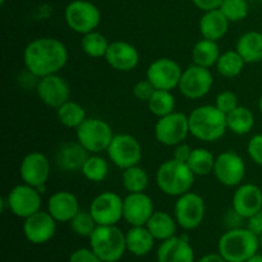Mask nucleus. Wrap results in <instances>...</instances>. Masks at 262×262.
<instances>
[{
  "mask_svg": "<svg viewBox=\"0 0 262 262\" xmlns=\"http://www.w3.org/2000/svg\"><path fill=\"white\" fill-rule=\"evenodd\" d=\"M182 74L183 71L176 60L170 58H159L148 66L146 78L156 90L171 91L179 86Z\"/></svg>",
  "mask_w": 262,
  "mask_h": 262,
  "instance_id": "15",
  "label": "nucleus"
},
{
  "mask_svg": "<svg viewBox=\"0 0 262 262\" xmlns=\"http://www.w3.org/2000/svg\"><path fill=\"white\" fill-rule=\"evenodd\" d=\"M248 229L252 233H255L256 235H262V210L257 211L256 214H253L252 216H250L247 219V227Z\"/></svg>",
  "mask_w": 262,
  "mask_h": 262,
  "instance_id": "45",
  "label": "nucleus"
},
{
  "mask_svg": "<svg viewBox=\"0 0 262 262\" xmlns=\"http://www.w3.org/2000/svg\"><path fill=\"white\" fill-rule=\"evenodd\" d=\"M110 42H107V38L99 31H92V32L83 35L81 41V48L83 53L90 58H105L106 51L109 49Z\"/></svg>",
  "mask_w": 262,
  "mask_h": 262,
  "instance_id": "37",
  "label": "nucleus"
},
{
  "mask_svg": "<svg viewBox=\"0 0 262 262\" xmlns=\"http://www.w3.org/2000/svg\"><path fill=\"white\" fill-rule=\"evenodd\" d=\"M7 204L10 211L18 217L27 219L41 210V193L37 188L22 183L13 187L7 196Z\"/></svg>",
  "mask_w": 262,
  "mask_h": 262,
  "instance_id": "12",
  "label": "nucleus"
},
{
  "mask_svg": "<svg viewBox=\"0 0 262 262\" xmlns=\"http://www.w3.org/2000/svg\"><path fill=\"white\" fill-rule=\"evenodd\" d=\"M48 211L58 223H69L79 211V202L72 192L58 191L49 199Z\"/></svg>",
  "mask_w": 262,
  "mask_h": 262,
  "instance_id": "23",
  "label": "nucleus"
},
{
  "mask_svg": "<svg viewBox=\"0 0 262 262\" xmlns=\"http://www.w3.org/2000/svg\"><path fill=\"white\" fill-rule=\"evenodd\" d=\"M192 150H193V148L189 147L187 143L184 142L179 143V145L174 146L173 159H176V160L178 161H182V163H187V161L189 160V158H191Z\"/></svg>",
  "mask_w": 262,
  "mask_h": 262,
  "instance_id": "44",
  "label": "nucleus"
},
{
  "mask_svg": "<svg viewBox=\"0 0 262 262\" xmlns=\"http://www.w3.org/2000/svg\"><path fill=\"white\" fill-rule=\"evenodd\" d=\"M258 110H260V113L262 114V95H261L260 100H258Z\"/></svg>",
  "mask_w": 262,
  "mask_h": 262,
  "instance_id": "50",
  "label": "nucleus"
},
{
  "mask_svg": "<svg viewBox=\"0 0 262 262\" xmlns=\"http://www.w3.org/2000/svg\"><path fill=\"white\" fill-rule=\"evenodd\" d=\"M155 90L156 89L154 87V84L146 78V79H141V81H138L137 83L133 86L132 92H133V96H135L136 99L140 100V101L147 102L148 100L151 99L154 92H155Z\"/></svg>",
  "mask_w": 262,
  "mask_h": 262,
  "instance_id": "41",
  "label": "nucleus"
},
{
  "mask_svg": "<svg viewBox=\"0 0 262 262\" xmlns=\"http://www.w3.org/2000/svg\"><path fill=\"white\" fill-rule=\"evenodd\" d=\"M71 228L77 235L84 238H90L91 234L94 233V230L96 229L97 223L95 222L94 216L91 215V212L84 211V210H79L77 212L76 216L71 220Z\"/></svg>",
  "mask_w": 262,
  "mask_h": 262,
  "instance_id": "38",
  "label": "nucleus"
},
{
  "mask_svg": "<svg viewBox=\"0 0 262 262\" xmlns=\"http://www.w3.org/2000/svg\"><path fill=\"white\" fill-rule=\"evenodd\" d=\"M215 106L223 112L224 114H229L230 112L239 106L238 104V97L234 92L232 91H223L220 92L215 100Z\"/></svg>",
  "mask_w": 262,
  "mask_h": 262,
  "instance_id": "40",
  "label": "nucleus"
},
{
  "mask_svg": "<svg viewBox=\"0 0 262 262\" xmlns=\"http://www.w3.org/2000/svg\"><path fill=\"white\" fill-rule=\"evenodd\" d=\"M246 262H262V255H261V253L257 252L256 255H253L252 257L248 258V260Z\"/></svg>",
  "mask_w": 262,
  "mask_h": 262,
  "instance_id": "49",
  "label": "nucleus"
},
{
  "mask_svg": "<svg viewBox=\"0 0 262 262\" xmlns=\"http://www.w3.org/2000/svg\"><path fill=\"white\" fill-rule=\"evenodd\" d=\"M212 173L223 186H239L246 177L245 160L234 151H225L215 159Z\"/></svg>",
  "mask_w": 262,
  "mask_h": 262,
  "instance_id": "14",
  "label": "nucleus"
},
{
  "mask_svg": "<svg viewBox=\"0 0 262 262\" xmlns=\"http://www.w3.org/2000/svg\"><path fill=\"white\" fill-rule=\"evenodd\" d=\"M246 220L245 217L241 216L237 211L232 207L229 212L225 216V223H228V229H235V228H242V222Z\"/></svg>",
  "mask_w": 262,
  "mask_h": 262,
  "instance_id": "46",
  "label": "nucleus"
},
{
  "mask_svg": "<svg viewBox=\"0 0 262 262\" xmlns=\"http://www.w3.org/2000/svg\"><path fill=\"white\" fill-rule=\"evenodd\" d=\"M196 176L187 163L170 159L159 166L156 171V184L163 193L179 197L191 191Z\"/></svg>",
  "mask_w": 262,
  "mask_h": 262,
  "instance_id": "4",
  "label": "nucleus"
},
{
  "mask_svg": "<svg viewBox=\"0 0 262 262\" xmlns=\"http://www.w3.org/2000/svg\"><path fill=\"white\" fill-rule=\"evenodd\" d=\"M89 239L90 248L102 262H118L127 251L125 233L117 225H97Z\"/></svg>",
  "mask_w": 262,
  "mask_h": 262,
  "instance_id": "5",
  "label": "nucleus"
},
{
  "mask_svg": "<svg viewBox=\"0 0 262 262\" xmlns=\"http://www.w3.org/2000/svg\"><path fill=\"white\" fill-rule=\"evenodd\" d=\"M229 30V19L220 9L205 12L200 19V32L202 37L212 41H219L227 35Z\"/></svg>",
  "mask_w": 262,
  "mask_h": 262,
  "instance_id": "25",
  "label": "nucleus"
},
{
  "mask_svg": "<svg viewBox=\"0 0 262 262\" xmlns=\"http://www.w3.org/2000/svg\"><path fill=\"white\" fill-rule=\"evenodd\" d=\"M220 50L216 41L209 40V38H202L194 43L192 49V60L193 64L204 68H211L216 66L219 60Z\"/></svg>",
  "mask_w": 262,
  "mask_h": 262,
  "instance_id": "29",
  "label": "nucleus"
},
{
  "mask_svg": "<svg viewBox=\"0 0 262 262\" xmlns=\"http://www.w3.org/2000/svg\"><path fill=\"white\" fill-rule=\"evenodd\" d=\"M247 152L256 165L262 166V133H257L248 141Z\"/></svg>",
  "mask_w": 262,
  "mask_h": 262,
  "instance_id": "42",
  "label": "nucleus"
},
{
  "mask_svg": "<svg viewBox=\"0 0 262 262\" xmlns=\"http://www.w3.org/2000/svg\"><path fill=\"white\" fill-rule=\"evenodd\" d=\"M56 220L49 214V211H37L25 219L23 233L28 242L33 245H45L51 241L56 232Z\"/></svg>",
  "mask_w": 262,
  "mask_h": 262,
  "instance_id": "18",
  "label": "nucleus"
},
{
  "mask_svg": "<svg viewBox=\"0 0 262 262\" xmlns=\"http://www.w3.org/2000/svg\"><path fill=\"white\" fill-rule=\"evenodd\" d=\"M155 137L161 145L174 147L184 142L189 132L188 115L173 112L165 117L159 118L155 124Z\"/></svg>",
  "mask_w": 262,
  "mask_h": 262,
  "instance_id": "9",
  "label": "nucleus"
},
{
  "mask_svg": "<svg viewBox=\"0 0 262 262\" xmlns=\"http://www.w3.org/2000/svg\"><path fill=\"white\" fill-rule=\"evenodd\" d=\"M260 2H261V3H262V0H260Z\"/></svg>",
  "mask_w": 262,
  "mask_h": 262,
  "instance_id": "53",
  "label": "nucleus"
},
{
  "mask_svg": "<svg viewBox=\"0 0 262 262\" xmlns=\"http://www.w3.org/2000/svg\"><path fill=\"white\" fill-rule=\"evenodd\" d=\"M247 2H248V0H247Z\"/></svg>",
  "mask_w": 262,
  "mask_h": 262,
  "instance_id": "54",
  "label": "nucleus"
},
{
  "mask_svg": "<svg viewBox=\"0 0 262 262\" xmlns=\"http://www.w3.org/2000/svg\"><path fill=\"white\" fill-rule=\"evenodd\" d=\"M188 119L191 135L204 142H215L228 130L227 114L220 112L215 105L196 107L188 115Z\"/></svg>",
  "mask_w": 262,
  "mask_h": 262,
  "instance_id": "2",
  "label": "nucleus"
},
{
  "mask_svg": "<svg viewBox=\"0 0 262 262\" xmlns=\"http://www.w3.org/2000/svg\"><path fill=\"white\" fill-rule=\"evenodd\" d=\"M219 9L229 22H238L248 15V3L247 0H223Z\"/></svg>",
  "mask_w": 262,
  "mask_h": 262,
  "instance_id": "39",
  "label": "nucleus"
},
{
  "mask_svg": "<svg viewBox=\"0 0 262 262\" xmlns=\"http://www.w3.org/2000/svg\"><path fill=\"white\" fill-rule=\"evenodd\" d=\"M235 50L239 53L246 64L262 61V32L250 31L238 38Z\"/></svg>",
  "mask_w": 262,
  "mask_h": 262,
  "instance_id": "27",
  "label": "nucleus"
},
{
  "mask_svg": "<svg viewBox=\"0 0 262 262\" xmlns=\"http://www.w3.org/2000/svg\"><path fill=\"white\" fill-rule=\"evenodd\" d=\"M76 136L77 141L90 154H100L106 151L114 137L109 123L99 118H87L77 128Z\"/></svg>",
  "mask_w": 262,
  "mask_h": 262,
  "instance_id": "6",
  "label": "nucleus"
},
{
  "mask_svg": "<svg viewBox=\"0 0 262 262\" xmlns=\"http://www.w3.org/2000/svg\"><path fill=\"white\" fill-rule=\"evenodd\" d=\"M215 159L216 158L212 155L211 151L204 147H199L192 150L191 158L187 161V164L191 168V170L193 171L194 176L202 177L214 171Z\"/></svg>",
  "mask_w": 262,
  "mask_h": 262,
  "instance_id": "33",
  "label": "nucleus"
},
{
  "mask_svg": "<svg viewBox=\"0 0 262 262\" xmlns=\"http://www.w3.org/2000/svg\"><path fill=\"white\" fill-rule=\"evenodd\" d=\"M192 3H193L199 9L204 10V12H209V10L219 9L223 0H192Z\"/></svg>",
  "mask_w": 262,
  "mask_h": 262,
  "instance_id": "47",
  "label": "nucleus"
},
{
  "mask_svg": "<svg viewBox=\"0 0 262 262\" xmlns=\"http://www.w3.org/2000/svg\"><path fill=\"white\" fill-rule=\"evenodd\" d=\"M0 3H2V4H4V3H5V0H0Z\"/></svg>",
  "mask_w": 262,
  "mask_h": 262,
  "instance_id": "52",
  "label": "nucleus"
},
{
  "mask_svg": "<svg viewBox=\"0 0 262 262\" xmlns=\"http://www.w3.org/2000/svg\"><path fill=\"white\" fill-rule=\"evenodd\" d=\"M232 207L247 220L262 210V189L252 183L241 184L233 194Z\"/></svg>",
  "mask_w": 262,
  "mask_h": 262,
  "instance_id": "21",
  "label": "nucleus"
},
{
  "mask_svg": "<svg viewBox=\"0 0 262 262\" xmlns=\"http://www.w3.org/2000/svg\"><path fill=\"white\" fill-rule=\"evenodd\" d=\"M177 225L178 223H177L176 217L171 216L170 214L165 211H155L148 219L146 228L150 230L156 241L164 242L176 235Z\"/></svg>",
  "mask_w": 262,
  "mask_h": 262,
  "instance_id": "28",
  "label": "nucleus"
},
{
  "mask_svg": "<svg viewBox=\"0 0 262 262\" xmlns=\"http://www.w3.org/2000/svg\"><path fill=\"white\" fill-rule=\"evenodd\" d=\"M212 84L214 77L210 69L192 64L183 71L178 89L187 99L197 100L206 96L211 91Z\"/></svg>",
  "mask_w": 262,
  "mask_h": 262,
  "instance_id": "11",
  "label": "nucleus"
},
{
  "mask_svg": "<svg viewBox=\"0 0 262 262\" xmlns=\"http://www.w3.org/2000/svg\"><path fill=\"white\" fill-rule=\"evenodd\" d=\"M197 262H227L223 258V256L217 253H209V255H205L204 257L200 258Z\"/></svg>",
  "mask_w": 262,
  "mask_h": 262,
  "instance_id": "48",
  "label": "nucleus"
},
{
  "mask_svg": "<svg viewBox=\"0 0 262 262\" xmlns=\"http://www.w3.org/2000/svg\"><path fill=\"white\" fill-rule=\"evenodd\" d=\"M81 173L84 178L94 183H100L105 181L109 174V164L104 158L99 156L97 154H92L86 159L84 164L82 165Z\"/></svg>",
  "mask_w": 262,
  "mask_h": 262,
  "instance_id": "35",
  "label": "nucleus"
},
{
  "mask_svg": "<svg viewBox=\"0 0 262 262\" xmlns=\"http://www.w3.org/2000/svg\"><path fill=\"white\" fill-rule=\"evenodd\" d=\"M105 60L118 72H130L140 63V54L135 45L125 41H113L105 55Z\"/></svg>",
  "mask_w": 262,
  "mask_h": 262,
  "instance_id": "20",
  "label": "nucleus"
},
{
  "mask_svg": "<svg viewBox=\"0 0 262 262\" xmlns=\"http://www.w3.org/2000/svg\"><path fill=\"white\" fill-rule=\"evenodd\" d=\"M110 161L120 169L138 165L142 160V147L136 137L128 133L114 135L106 150Z\"/></svg>",
  "mask_w": 262,
  "mask_h": 262,
  "instance_id": "8",
  "label": "nucleus"
},
{
  "mask_svg": "<svg viewBox=\"0 0 262 262\" xmlns=\"http://www.w3.org/2000/svg\"><path fill=\"white\" fill-rule=\"evenodd\" d=\"M68 262H102L91 248H78L69 257Z\"/></svg>",
  "mask_w": 262,
  "mask_h": 262,
  "instance_id": "43",
  "label": "nucleus"
},
{
  "mask_svg": "<svg viewBox=\"0 0 262 262\" xmlns=\"http://www.w3.org/2000/svg\"><path fill=\"white\" fill-rule=\"evenodd\" d=\"M227 123L228 129L234 135H247L252 130L253 125H255V115L251 112V109L239 105L233 112L227 114Z\"/></svg>",
  "mask_w": 262,
  "mask_h": 262,
  "instance_id": "30",
  "label": "nucleus"
},
{
  "mask_svg": "<svg viewBox=\"0 0 262 262\" xmlns=\"http://www.w3.org/2000/svg\"><path fill=\"white\" fill-rule=\"evenodd\" d=\"M148 174L147 171L140 165L130 166L123 170L122 183L123 187L129 193H137V192H145L148 186Z\"/></svg>",
  "mask_w": 262,
  "mask_h": 262,
  "instance_id": "34",
  "label": "nucleus"
},
{
  "mask_svg": "<svg viewBox=\"0 0 262 262\" xmlns=\"http://www.w3.org/2000/svg\"><path fill=\"white\" fill-rule=\"evenodd\" d=\"M56 118L64 127L76 128V129L87 119L83 106L71 100L56 109Z\"/></svg>",
  "mask_w": 262,
  "mask_h": 262,
  "instance_id": "31",
  "label": "nucleus"
},
{
  "mask_svg": "<svg viewBox=\"0 0 262 262\" xmlns=\"http://www.w3.org/2000/svg\"><path fill=\"white\" fill-rule=\"evenodd\" d=\"M89 154L78 141L64 143L56 152V164L64 171L81 170Z\"/></svg>",
  "mask_w": 262,
  "mask_h": 262,
  "instance_id": "24",
  "label": "nucleus"
},
{
  "mask_svg": "<svg viewBox=\"0 0 262 262\" xmlns=\"http://www.w3.org/2000/svg\"><path fill=\"white\" fill-rule=\"evenodd\" d=\"M154 202L145 192L128 193L123 201V219L132 227L147 224L154 214Z\"/></svg>",
  "mask_w": 262,
  "mask_h": 262,
  "instance_id": "19",
  "label": "nucleus"
},
{
  "mask_svg": "<svg viewBox=\"0 0 262 262\" xmlns=\"http://www.w3.org/2000/svg\"><path fill=\"white\" fill-rule=\"evenodd\" d=\"M50 161L42 152L33 151L27 154L20 161L19 176L23 183L35 188L45 186L50 177Z\"/></svg>",
  "mask_w": 262,
  "mask_h": 262,
  "instance_id": "17",
  "label": "nucleus"
},
{
  "mask_svg": "<svg viewBox=\"0 0 262 262\" xmlns=\"http://www.w3.org/2000/svg\"><path fill=\"white\" fill-rule=\"evenodd\" d=\"M206 206L200 194L187 192L178 197L174 206V217L184 230H194L202 224L205 219Z\"/></svg>",
  "mask_w": 262,
  "mask_h": 262,
  "instance_id": "10",
  "label": "nucleus"
},
{
  "mask_svg": "<svg viewBox=\"0 0 262 262\" xmlns=\"http://www.w3.org/2000/svg\"><path fill=\"white\" fill-rule=\"evenodd\" d=\"M148 109L158 118L165 117L176 112V97L168 90H155L151 99L147 101Z\"/></svg>",
  "mask_w": 262,
  "mask_h": 262,
  "instance_id": "36",
  "label": "nucleus"
},
{
  "mask_svg": "<svg viewBox=\"0 0 262 262\" xmlns=\"http://www.w3.org/2000/svg\"><path fill=\"white\" fill-rule=\"evenodd\" d=\"M158 262H194V251L186 235H174L161 242Z\"/></svg>",
  "mask_w": 262,
  "mask_h": 262,
  "instance_id": "22",
  "label": "nucleus"
},
{
  "mask_svg": "<svg viewBox=\"0 0 262 262\" xmlns=\"http://www.w3.org/2000/svg\"><path fill=\"white\" fill-rule=\"evenodd\" d=\"M155 238L151 234L150 230L146 225L140 227H132L125 233V243H127V251L137 257L148 255L154 250L155 246Z\"/></svg>",
  "mask_w": 262,
  "mask_h": 262,
  "instance_id": "26",
  "label": "nucleus"
},
{
  "mask_svg": "<svg viewBox=\"0 0 262 262\" xmlns=\"http://www.w3.org/2000/svg\"><path fill=\"white\" fill-rule=\"evenodd\" d=\"M123 201L114 192H102L92 200L90 212L97 225H117L123 219Z\"/></svg>",
  "mask_w": 262,
  "mask_h": 262,
  "instance_id": "13",
  "label": "nucleus"
},
{
  "mask_svg": "<svg viewBox=\"0 0 262 262\" xmlns=\"http://www.w3.org/2000/svg\"><path fill=\"white\" fill-rule=\"evenodd\" d=\"M260 248H261V251H262V235H260Z\"/></svg>",
  "mask_w": 262,
  "mask_h": 262,
  "instance_id": "51",
  "label": "nucleus"
},
{
  "mask_svg": "<svg viewBox=\"0 0 262 262\" xmlns=\"http://www.w3.org/2000/svg\"><path fill=\"white\" fill-rule=\"evenodd\" d=\"M66 22L68 27L79 35L96 31L101 22L100 9L87 0H73L69 3L64 12Z\"/></svg>",
  "mask_w": 262,
  "mask_h": 262,
  "instance_id": "7",
  "label": "nucleus"
},
{
  "mask_svg": "<svg viewBox=\"0 0 262 262\" xmlns=\"http://www.w3.org/2000/svg\"><path fill=\"white\" fill-rule=\"evenodd\" d=\"M36 92L38 99L49 107L58 109L61 105L69 101L71 97V89L66 79L59 74L42 77L38 79L36 84Z\"/></svg>",
  "mask_w": 262,
  "mask_h": 262,
  "instance_id": "16",
  "label": "nucleus"
},
{
  "mask_svg": "<svg viewBox=\"0 0 262 262\" xmlns=\"http://www.w3.org/2000/svg\"><path fill=\"white\" fill-rule=\"evenodd\" d=\"M260 250V237L248 228L228 229L217 242V252L227 262H246Z\"/></svg>",
  "mask_w": 262,
  "mask_h": 262,
  "instance_id": "3",
  "label": "nucleus"
},
{
  "mask_svg": "<svg viewBox=\"0 0 262 262\" xmlns=\"http://www.w3.org/2000/svg\"><path fill=\"white\" fill-rule=\"evenodd\" d=\"M245 66L246 61L237 50H228L224 54H220L219 60L215 67L220 76L225 78H234L242 73Z\"/></svg>",
  "mask_w": 262,
  "mask_h": 262,
  "instance_id": "32",
  "label": "nucleus"
},
{
  "mask_svg": "<svg viewBox=\"0 0 262 262\" xmlns=\"http://www.w3.org/2000/svg\"><path fill=\"white\" fill-rule=\"evenodd\" d=\"M26 69L33 77L58 74L68 61V49L55 37H38L31 41L23 51Z\"/></svg>",
  "mask_w": 262,
  "mask_h": 262,
  "instance_id": "1",
  "label": "nucleus"
}]
</instances>
